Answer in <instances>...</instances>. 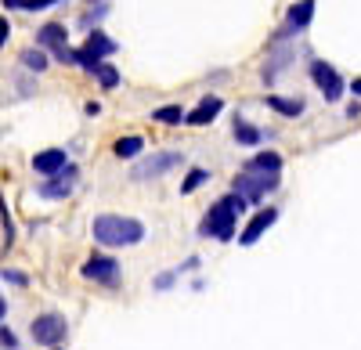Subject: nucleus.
Masks as SVG:
<instances>
[{"instance_id": "f257e3e1", "label": "nucleus", "mask_w": 361, "mask_h": 350, "mask_svg": "<svg viewBox=\"0 0 361 350\" xmlns=\"http://www.w3.org/2000/svg\"><path fill=\"white\" fill-rule=\"evenodd\" d=\"M246 210V199L243 195H224L221 202L209 206V213L202 217L199 224V235L202 239H221V242H231L235 239V224H238V213Z\"/></svg>"}, {"instance_id": "f03ea898", "label": "nucleus", "mask_w": 361, "mask_h": 350, "mask_svg": "<svg viewBox=\"0 0 361 350\" xmlns=\"http://www.w3.org/2000/svg\"><path fill=\"white\" fill-rule=\"evenodd\" d=\"M90 231H94V242L102 246H137L145 239V224L134 220V217H119V213H102L94 217V224H90Z\"/></svg>"}, {"instance_id": "7ed1b4c3", "label": "nucleus", "mask_w": 361, "mask_h": 350, "mask_svg": "<svg viewBox=\"0 0 361 350\" xmlns=\"http://www.w3.org/2000/svg\"><path fill=\"white\" fill-rule=\"evenodd\" d=\"M271 188H279V173H264V170H243L235 177V195H243L246 202H257V199H264Z\"/></svg>"}, {"instance_id": "20e7f679", "label": "nucleus", "mask_w": 361, "mask_h": 350, "mask_svg": "<svg viewBox=\"0 0 361 350\" xmlns=\"http://www.w3.org/2000/svg\"><path fill=\"white\" fill-rule=\"evenodd\" d=\"M116 51H119V47H116V40H112V37H105V33H98V29H94V33L87 37V44L76 51V65H83L87 73H94L102 58H109V54H116Z\"/></svg>"}, {"instance_id": "39448f33", "label": "nucleus", "mask_w": 361, "mask_h": 350, "mask_svg": "<svg viewBox=\"0 0 361 350\" xmlns=\"http://www.w3.org/2000/svg\"><path fill=\"white\" fill-rule=\"evenodd\" d=\"M29 332H33V339H37L40 346H58V343L66 339L69 325H66V318L58 314V311H47V314L33 318V325H29Z\"/></svg>"}, {"instance_id": "423d86ee", "label": "nucleus", "mask_w": 361, "mask_h": 350, "mask_svg": "<svg viewBox=\"0 0 361 350\" xmlns=\"http://www.w3.org/2000/svg\"><path fill=\"white\" fill-rule=\"evenodd\" d=\"M311 80L318 83V91L325 94V101H340L343 80H340V73L329 65V62H311Z\"/></svg>"}, {"instance_id": "0eeeda50", "label": "nucleus", "mask_w": 361, "mask_h": 350, "mask_svg": "<svg viewBox=\"0 0 361 350\" xmlns=\"http://www.w3.org/2000/svg\"><path fill=\"white\" fill-rule=\"evenodd\" d=\"M180 166V152H159L152 159H145L141 166H134V181H148V177H163L166 170Z\"/></svg>"}, {"instance_id": "6e6552de", "label": "nucleus", "mask_w": 361, "mask_h": 350, "mask_svg": "<svg viewBox=\"0 0 361 350\" xmlns=\"http://www.w3.org/2000/svg\"><path fill=\"white\" fill-rule=\"evenodd\" d=\"M83 278L90 282H102V285H116L119 282V264L112 256H90L83 264Z\"/></svg>"}, {"instance_id": "1a4fd4ad", "label": "nucleus", "mask_w": 361, "mask_h": 350, "mask_svg": "<svg viewBox=\"0 0 361 350\" xmlns=\"http://www.w3.org/2000/svg\"><path fill=\"white\" fill-rule=\"evenodd\" d=\"M66 166H69V156L62 149H44V152L33 156V170L44 173V177H54V173H62Z\"/></svg>"}, {"instance_id": "9d476101", "label": "nucleus", "mask_w": 361, "mask_h": 350, "mask_svg": "<svg viewBox=\"0 0 361 350\" xmlns=\"http://www.w3.org/2000/svg\"><path fill=\"white\" fill-rule=\"evenodd\" d=\"M311 18H314V0H300V4H293L289 15H286L282 37H289V33H304V29L311 25Z\"/></svg>"}, {"instance_id": "9b49d317", "label": "nucleus", "mask_w": 361, "mask_h": 350, "mask_svg": "<svg viewBox=\"0 0 361 350\" xmlns=\"http://www.w3.org/2000/svg\"><path fill=\"white\" fill-rule=\"evenodd\" d=\"M73 181H76V166H66L62 173H54L47 185H40V195L44 199H66L73 192Z\"/></svg>"}, {"instance_id": "f8f14e48", "label": "nucleus", "mask_w": 361, "mask_h": 350, "mask_svg": "<svg viewBox=\"0 0 361 350\" xmlns=\"http://www.w3.org/2000/svg\"><path fill=\"white\" fill-rule=\"evenodd\" d=\"M275 220H279V210H260V213H257V217L243 227V235H238V242H243V246H253V242H257V239H260V235H264V231H267L271 224H275Z\"/></svg>"}, {"instance_id": "ddd939ff", "label": "nucleus", "mask_w": 361, "mask_h": 350, "mask_svg": "<svg viewBox=\"0 0 361 350\" xmlns=\"http://www.w3.org/2000/svg\"><path fill=\"white\" fill-rule=\"evenodd\" d=\"M221 108H224V101H221V98H202V101H199V108L185 115V123H192V127H206L209 120H217V115H221Z\"/></svg>"}, {"instance_id": "4468645a", "label": "nucleus", "mask_w": 361, "mask_h": 350, "mask_svg": "<svg viewBox=\"0 0 361 350\" xmlns=\"http://www.w3.org/2000/svg\"><path fill=\"white\" fill-rule=\"evenodd\" d=\"M37 44H40V47H51V51L62 47V44H66V25H62V22H47L40 33H37Z\"/></svg>"}, {"instance_id": "2eb2a0df", "label": "nucleus", "mask_w": 361, "mask_h": 350, "mask_svg": "<svg viewBox=\"0 0 361 350\" xmlns=\"http://www.w3.org/2000/svg\"><path fill=\"white\" fill-rule=\"evenodd\" d=\"M246 166H250V170H264V173H279V170H282V156H279V152H260V156L250 159Z\"/></svg>"}, {"instance_id": "dca6fc26", "label": "nucleus", "mask_w": 361, "mask_h": 350, "mask_svg": "<svg viewBox=\"0 0 361 350\" xmlns=\"http://www.w3.org/2000/svg\"><path fill=\"white\" fill-rule=\"evenodd\" d=\"M141 149H145V141L130 134V137H119V141H116V149H112V152H116L119 159H134V156H137Z\"/></svg>"}, {"instance_id": "f3484780", "label": "nucleus", "mask_w": 361, "mask_h": 350, "mask_svg": "<svg viewBox=\"0 0 361 350\" xmlns=\"http://www.w3.org/2000/svg\"><path fill=\"white\" fill-rule=\"evenodd\" d=\"M267 105L271 108H275V112H282V115H300V112H304V101H293V98H279V94H271L267 98Z\"/></svg>"}, {"instance_id": "a211bd4d", "label": "nucleus", "mask_w": 361, "mask_h": 350, "mask_svg": "<svg viewBox=\"0 0 361 350\" xmlns=\"http://www.w3.org/2000/svg\"><path fill=\"white\" fill-rule=\"evenodd\" d=\"M260 137H264V134H260L253 123H246V120H235V141H238V144H257Z\"/></svg>"}, {"instance_id": "6ab92c4d", "label": "nucleus", "mask_w": 361, "mask_h": 350, "mask_svg": "<svg viewBox=\"0 0 361 350\" xmlns=\"http://www.w3.org/2000/svg\"><path fill=\"white\" fill-rule=\"evenodd\" d=\"M22 65L33 69V73H44V69H47V54L37 51V47H29V51H22Z\"/></svg>"}, {"instance_id": "aec40b11", "label": "nucleus", "mask_w": 361, "mask_h": 350, "mask_svg": "<svg viewBox=\"0 0 361 350\" xmlns=\"http://www.w3.org/2000/svg\"><path fill=\"white\" fill-rule=\"evenodd\" d=\"M152 115H156L159 123H180V120H185V112H180V105H163V108H156Z\"/></svg>"}, {"instance_id": "412c9836", "label": "nucleus", "mask_w": 361, "mask_h": 350, "mask_svg": "<svg viewBox=\"0 0 361 350\" xmlns=\"http://www.w3.org/2000/svg\"><path fill=\"white\" fill-rule=\"evenodd\" d=\"M94 76H98V83H102V87H109V91H112V87L119 83V73H116L112 65H105V62H98V69H94Z\"/></svg>"}, {"instance_id": "4be33fe9", "label": "nucleus", "mask_w": 361, "mask_h": 350, "mask_svg": "<svg viewBox=\"0 0 361 350\" xmlns=\"http://www.w3.org/2000/svg\"><path fill=\"white\" fill-rule=\"evenodd\" d=\"M206 181H209V173H206V170H192L188 177H185V185H180V192L188 195V192H195V188H199V185H206Z\"/></svg>"}, {"instance_id": "5701e85b", "label": "nucleus", "mask_w": 361, "mask_h": 350, "mask_svg": "<svg viewBox=\"0 0 361 350\" xmlns=\"http://www.w3.org/2000/svg\"><path fill=\"white\" fill-rule=\"evenodd\" d=\"M51 4H58V0H22L25 11H40V8H51Z\"/></svg>"}, {"instance_id": "b1692460", "label": "nucleus", "mask_w": 361, "mask_h": 350, "mask_svg": "<svg viewBox=\"0 0 361 350\" xmlns=\"http://www.w3.org/2000/svg\"><path fill=\"white\" fill-rule=\"evenodd\" d=\"M15 343H18V339H15V332H8V329H0V346H8V350H11Z\"/></svg>"}, {"instance_id": "393cba45", "label": "nucleus", "mask_w": 361, "mask_h": 350, "mask_svg": "<svg viewBox=\"0 0 361 350\" xmlns=\"http://www.w3.org/2000/svg\"><path fill=\"white\" fill-rule=\"evenodd\" d=\"M8 33H11V25H8V18H0V47L8 44Z\"/></svg>"}, {"instance_id": "a878e982", "label": "nucleus", "mask_w": 361, "mask_h": 350, "mask_svg": "<svg viewBox=\"0 0 361 350\" xmlns=\"http://www.w3.org/2000/svg\"><path fill=\"white\" fill-rule=\"evenodd\" d=\"M4 275H8L15 285H25V275H18V271H4Z\"/></svg>"}, {"instance_id": "bb28decb", "label": "nucleus", "mask_w": 361, "mask_h": 350, "mask_svg": "<svg viewBox=\"0 0 361 350\" xmlns=\"http://www.w3.org/2000/svg\"><path fill=\"white\" fill-rule=\"evenodd\" d=\"M4 4H8V8H22V0H4Z\"/></svg>"}, {"instance_id": "cd10ccee", "label": "nucleus", "mask_w": 361, "mask_h": 350, "mask_svg": "<svg viewBox=\"0 0 361 350\" xmlns=\"http://www.w3.org/2000/svg\"><path fill=\"white\" fill-rule=\"evenodd\" d=\"M4 311H8V304H4V296H0V318H4Z\"/></svg>"}, {"instance_id": "c85d7f7f", "label": "nucleus", "mask_w": 361, "mask_h": 350, "mask_svg": "<svg viewBox=\"0 0 361 350\" xmlns=\"http://www.w3.org/2000/svg\"><path fill=\"white\" fill-rule=\"evenodd\" d=\"M354 94H361V80H354Z\"/></svg>"}, {"instance_id": "c756f323", "label": "nucleus", "mask_w": 361, "mask_h": 350, "mask_svg": "<svg viewBox=\"0 0 361 350\" xmlns=\"http://www.w3.org/2000/svg\"><path fill=\"white\" fill-rule=\"evenodd\" d=\"M51 350H58V346H51Z\"/></svg>"}]
</instances>
